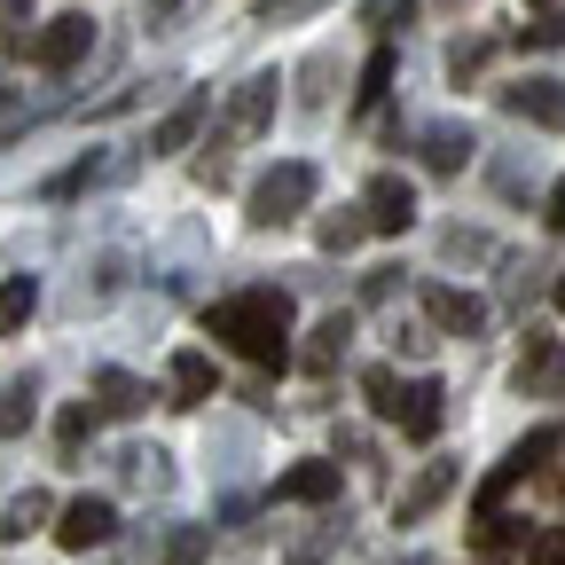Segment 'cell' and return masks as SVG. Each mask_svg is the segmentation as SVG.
<instances>
[{"label":"cell","instance_id":"cell-1","mask_svg":"<svg viewBox=\"0 0 565 565\" xmlns=\"http://www.w3.org/2000/svg\"><path fill=\"white\" fill-rule=\"evenodd\" d=\"M204 330L228 353H244L252 370H282L291 362V299L282 291H228L221 307H204Z\"/></svg>","mask_w":565,"mask_h":565},{"label":"cell","instance_id":"cell-2","mask_svg":"<svg viewBox=\"0 0 565 565\" xmlns=\"http://www.w3.org/2000/svg\"><path fill=\"white\" fill-rule=\"evenodd\" d=\"M315 189H322V173L307 166V158H282V166H267L259 181H252V228H291L299 212L315 204Z\"/></svg>","mask_w":565,"mask_h":565},{"label":"cell","instance_id":"cell-3","mask_svg":"<svg viewBox=\"0 0 565 565\" xmlns=\"http://www.w3.org/2000/svg\"><path fill=\"white\" fill-rule=\"evenodd\" d=\"M557 440H565L557 424H542V433H526L503 463H494V479L479 487V519H503V494H511L519 479H534V471H542V456H557Z\"/></svg>","mask_w":565,"mask_h":565},{"label":"cell","instance_id":"cell-4","mask_svg":"<svg viewBox=\"0 0 565 565\" xmlns=\"http://www.w3.org/2000/svg\"><path fill=\"white\" fill-rule=\"evenodd\" d=\"M87 47H95V24H87V17H47V24L32 32V63L55 71V79H63V71L79 63Z\"/></svg>","mask_w":565,"mask_h":565},{"label":"cell","instance_id":"cell-5","mask_svg":"<svg viewBox=\"0 0 565 565\" xmlns=\"http://www.w3.org/2000/svg\"><path fill=\"white\" fill-rule=\"evenodd\" d=\"M110 534H118L110 494H79V503H63V526H55V542H63V550H79V557H87V550H103Z\"/></svg>","mask_w":565,"mask_h":565},{"label":"cell","instance_id":"cell-6","mask_svg":"<svg viewBox=\"0 0 565 565\" xmlns=\"http://www.w3.org/2000/svg\"><path fill=\"white\" fill-rule=\"evenodd\" d=\"M362 212H370V228H377V236H401V228L416 221V189H408L401 173H377V181L362 189Z\"/></svg>","mask_w":565,"mask_h":565},{"label":"cell","instance_id":"cell-7","mask_svg":"<svg viewBox=\"0 0 565 565\" xmlns=\"http://www.w3.org/2000/svg\"><path fill=\"white\" fill-rule=\"evenodd\" d=\"M424 315H433L448 338H479L487 330V307L471 291H456V282H424Z\"/></svg>","mask_w":565,"mask_h":565},{"label":"cell","instance_id":"cell-8","mask_svg":"<svg viewBox=\"0 0 565 565\" xmlns=\"http://www.w3.org/2000/svg\"><path fill=\"white\" fill-rule=\"evenodd\" d=\"M503 103H511V118H534V126H565V79H519V87H503Z\"/></svg>","mask_w":565,"mask_h":565},{"label":"cell","instance_id":"cell-9","mask_svg":"<svg viewBox=\"0 0 565 565\" xmlns=\"http://www.w3.org/2000/svg\"><path fill=\"white\" fill-rule=\"evenodd\" d=\"M440 424H448V393H440V377H416L408 401H401V433H408V440H440Z\"/></svg>","mask_w":565,"mask_h":565},{"label":"cell","instance_id":"cell-10","mask_svg":"<svg viewBox=\"0 0 565 565\" xmlns=\"http://www.w3.org/2000/svg\"><path fill=\"white\" fill-rule=\"evenodd\" d=\"M511 385H519V393H565V345H557V338H534V345L519 353Z\"/></svg>","mask_w":565,"mask_h":565},{"label":"cell","instance_id":"cell-11","mask_svg":"<svg viewBox=\"0 0 565 565\" xmlns=\"http://www.w3.org/2000/svg\"><path fill=\"white\" fill-rule=\"evenodd\" d=\"M448 487H456V463H424V471H416V487L393 503V519H401V526H416L424 511H440V503H448Z\"/></svg>","mask_w":565,"mask_h":565},{"label":"cell","instance_id":"cell-12","mask_svg":"<svg viewBox=\"0 0 565 565\" xmlns=\"http://www.w3.org/2000/svg\"><path fill=\"white\" fill-rule=\"evenodd\" d=\"M267 118H275V71H252V79L228 95V126L236 134H259Z\"/></svg>","mask_w":565,"mask_h":565},{"label":"cell","instance_id":"cell-13","mask_svg":"<svg viewBox=\"0 0 565 565\" xmlns=\"http://www.w3.org/2000/svg\"><path fill=\"white\" fill-rule=\"evenodd\" d=\"M338 494V463H291L275 479V503H330Z\"/></svg>","mask_w":565,"mask_h":565},{"label":"cell","instance_id":"cell-14","mask_svg":"<svg viewBox=\"0 0 565 565\" xmlns=\"http://www.w3.org/2000/svg\"><path fill=\"white\" fill-rule=\"evenodd\" d=\"M471 150H479L471 126H424V166H433V173H456Z\"/></svg>","mask_w":565,"mask_h":565},{"label":"cell","instance_id":"cell-15","mask_svg":"<svg viewBox=\"0 0 565 565\" xmlns=\"http://www.w3.org/2000/svg\"><path fill=\"white\" fill-rule=\"evenodd\" d=\"M32 315H40V282L32 275H9V282H0V338H17Z\"/></svg>","mask_w":565,"mask_h":565},{"label":"cell","instance_id":"cell-16","mask_svg":"<svg viewBox=\"0 0 565 565\" xmlns=\"http://www.w3.org/2000/svg\"><path fill=\"white\" fill-rule=\"evenodd\" d=\"M204 110H212L204 95H189V103H173V110L158 118V134H150V141H158V150H189V141H196V126H204Z\"/></svg>","mask_w":565,"mask_h":565},{"label":"cell","instance_id":"cell-17","mask_svg":"<svg viewBox=\"0 0 565 565\" xmlns=\"http://www.w3.org/2000/svg\"><path fill=\"white\" fill-rule=\"evenodd\" d=\"M95 393H103V416H141V408H150V385L126 377V370H103Z\"/></svg>","mask_w":565,"mask_h":565},{"label":"cell","instance_id":"cell-18","mask_svg":"<svg viewBox=\"0 0 565 565\" xmlns=\"http://www.w3.org/2000/svg\"><path fill=\"white\" fill-rule=\"evenodd\" d=\"M212 401V362L204 353H173V408H196Z\"/></svg>","mask_w":565,"mask_h":565},{"label":"cell","instance_id":"cell-19","mask_svg":"<svg viewBox=\"0 0 565 565\" xmlns=\"http://www.w3.org/2000/svg\"><path fill=\"white\" fill-rule=\"evenodd\" d=\"M345 338H353V322H345V315H330V322H315V338H307V353H299V362H307V370L322 377V370L338 362V353H345Z\"/></svg>","mask_w":565,"mask_h":565},{"label":"cell","instance_id":"cell-20","mask_svg":"<svg viewBox=\"0 0 565 565\" xmlns=\"http://www.w3.org/2000/svg\"><path fill=\"white\" fill-rule=\"evenodd\" d=\"M40 519H47V494L40 487H24L9 511H0V542H24V534H40Z\"/></svg>","mask_w":565,"mask_h":565},{"label":"cell","instance_id":"cell-21","mask_svg":"<svg viewBox=\"0 0 565 565\" xmlns=\"http://www.w3.org/2000/svg\"><path fill=\"white\" fill-rule=\"evenodd\" d=\"M385 87H393V47H370L362 87H353V110H377V103H385Z\"/></svg>","mask_w":565,"mask_h":565},{"label":"cell","instance_id":"cell-22","mask_svg":"<svg viewBox=\"0 0 565 565\" xmlns=\"http://www.w3.org/2000/svg\"><path fill=\"white\" fill-rule=\"evenodd\" d=\"M362 236H370V212H330V221L315 228V244H322V252H353Z\"/></svg>","mask_w":565,"mask_h":565},{"label":"cell","instance_id":"cell-23","mask_svg":"<svg viewBox=\"0 0 565 565\" xmlns=\"http://www.w3.org/2000/svg\"><path fill=\"white\" fill-rule=\"evenodd\" d=\"M362 393H370V408H377L385 424H401V401H408V385H401L393 370H362Z\"/></svg>","mask_w":565,"mask_h":565},{"label":"cell","instance_id":"cell-24","mask_svg":"<svg viewBox=\"0 0 565 565\" xmlns=\"http://www.w3.org/2000/svg\"><path fill=\"white\" fill-rule=\"evenodd\" d=\"M55 440H63V456H79V448L95 440V408H87V401H71V408L55 416Z\"/></svg>","mask_w":565,"mask_h":565},{"label":"cell","instance_id":"cell-25","mask_svg":"<svg viewBox=\"0 0 565 565\" xmlns=\"http://www.w3.org/2000/svg\"><path fill=\"white\" fill-rule=\"evenodd\" d=\"M408 17H416V0H362V24H370L377 40H385V32H401Z\"/></svg>","mask_w":565,"mask_h":565},{"label":"cell","instance_id":"cell-26","mask_svg":"<svg viewBox=\"0 0 565 565\" xmlns=\"http://www.w3.org/2000/svg\"><path fill=\"white\" fill-rule=\"evenodd\" d=\"M158 565H204V526H173L166 550H158Z\"/></svg>","mask_w":565,"mask_h":565},{"label":"cell","instance_id":"cell-27","mask_svg":"<svg viewBox=\"0 0 565 565\" xmlns=\"http://www.w3.org/2000/svg\"><path fill=\"white\" fill-rule=\"evenodd\" d=\"M24 424H32V377L0 393V433H24Z\"/></svg>","mask_w":565,"mask_h":565},{"label":"cell","instance_id":"cell-28","mask_svg":"<svg viewBox=\"0 0 565 565\" xmlns=\"http://www.w3.org/2000/svg\"><path fill=\"white\" fill-rule=\"evenodd\" d=\"M479 63H487V40H456V47H448V79H456V87L479 79Z\"/></svg>","mask_w":565,"mask_h":565},{"label":"cell","instance_id":"cell-29","mask_svg":"<svg viewBox=\"0 0 565 565\" xmlns=\"http://www.w3.org/2000/svg\"><path fill=\"white\" fill-rule=\"evenodd\" d=\"M519 40H526V47H565V17H534V24H519Z\"/></svg>","mask_w":565,"mask_h":565},{"label":"cell","instance_id":"cell-30","mask_svg":"<svg viewBox=\"0 0 565 565\" xmlns=\"http://www.w3.org/2000/svg\"><path fill=\"white\" fill-rule=\"evenodd\" d=\"M322 79H330V63L315 55V63H307V87H299V103H307V110H322V103H330V87H322Z\"/></svg>","mask_w":565,"mask_h":565},{"label":"cell","instance_id":"cell-31","mask_svg":"<svg viewBox=\"0 0 565 565\" xmlns=\"http://www.w3.org/2000/svg\"><path fill=\"white\" fill-rule=\"evenodd\" d=\"M534 565H565V526H557V534H542V542H534Z\"/></svg>","mask_w":565,"mask_h":565},{"label":"cell","instance_id":"cell-32","mask_svg":"<svg viewBox=\"0 0 565 565\" xmlns=\"http://www.w3.org/2000/svg\"><path fill=\"white\" fill-rule=\"evenodd\" d=\"M542 221H550V228L565 236V181H550V212H542Z\"/></svg>","mask_w":565,"mask_h":565},{"label":"cell","instance_id":"cell-33","mask_svg":"<svg viewBox=\"0 0 565 565\" xmlns=\"http://www.w3.org/2000/svg\"><path fill=\"white\" fill-rule=\"evenodd\" d=\"M141 9H150V17H173V9H181V0H141Z\"/></svg>","mask_w":565,"mask_h":565},{"label":"cell","instance_id":"cell-34","mask_svg":"<svg viewBox=\"0 0 565 565\" xmlns=\"http://www.w3.org/2000/svg\"><path fill=\"white\" fill-rule=\"evenodd\" d=\"M0 9H9V17H24V9H32V0H0Z\"/></svg>","mask_w":565,"mask_h":565},{"label":"cell","instance_id":"cell-35","mask_svg":"<svg viewBox=\"0 0 565 565\" xmlns=\"http://www.w3.org/2000/svg\"><path fill=\"white\" fill-rule=\"evenodd\" d=\"M557 307H565V275H557Z\"/></svg>","mask_w":565,"mask_h":565},{"label":"cell","instance_id":"cell-36","mask_svg":"<svg viewBox=\"0 0 565 565\" xmlns=\"http://www.w3.org/2000/svg\"><path fill=\"white\" fill-rule=\"evenodd\" d=\"M534 9H542V17H550V0H534Z\"/></svg>","mask_w":565,"mask_h":565}]
</instances>
